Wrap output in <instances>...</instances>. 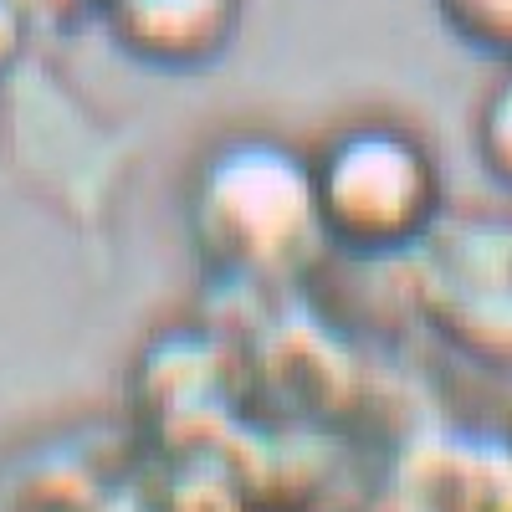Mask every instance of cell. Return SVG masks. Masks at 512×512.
Listing matches in <instances>:
<instances>
[{
    "label": "cell",
    "mask_w": 512,
    "mask_h": 512,
    "mask_svg": "<svg viewBox=\"0 0 512 512\" xmlns=\"http://www.w3.org/2000/svg\"><path fill=\"white\" fill-rule=\"evenodd\" d=\"M185 231L226 277H287L323 241L313 159L277 134H226L190 169Z\"/></svg>",
    "instance_id": "1"
},
{
    "label": "cell",
    "mask_w": 512,
    "mask_h": 512,
    "mask_svg": "<svg viewBox=\"0 0 512 512\" xmlns=\"http://www.w3.org/2000/svg\"><path fill=\"white\" fill-rule=\"evenodd\" d=\"M313 159V200L328 241L359 256H390L431 241L446 180L420 134L400 123H354Z\"/></svg>",
    "instance_id": "2"
},
{
    "label": "cell",
    "mask_w": 512,
    "mask_h": 512,
    "mask_svg": "<svg viewBox=\"0 0 512 512\" xmlns=\"http://www.w3.org/2000/svg\"><path fill=\"white\" fill-rule=\"evenodd\" d=\"M246 0H103L98 21L118 47L164 72H195L231 52Z\"/></svg>",
    "instance_id": "3"
},
{
    "label": "cell",
    "mask_w": 512,
    "mask_h": 512,
    "mask_svg": "<svg viewBox=\"0 0 512 512\" xmlns=\"http://www.w3.org/2000/svg\"><path fill=\"white\" fill-rule=\"evenodd\" d=\"M420 277L431 308L441 318H456V333H492L497 313L512 333V216H482L477 226L436 241Z\"/></svg>",
    "instance_id": "4"
},
{
    "label": "cell",
    "mask_w": 512,
    "mask_h": 512,
    "mask_svg": "<svg viewBox=\"0 0 512 512\" xmlns=\"http://www.w3.org/2000/svg\"><path fill=\"white\" fill-rule=\"evenodd\" d=\"M436 11L472 52L512 62V0H436Z\"/></svg>",
    "instance_id": "5"
},
{
    "label": "cell",
    "mask_w": 512,
    "mask_h": 512,
    "mask_svg": "<svg viewBox=\"0 0 512 512\" xmlns=\"http://www.w3.org/2000/svg\"><path fill=\"white\" fill-rule=\"evenodd\" d=\"M477 154L487 175L512 190V62H502V77L487 88L477 113Z\"/></svg>",
    "instance_id": "6"
},
{
    "label": "cell",
    "mask_w": 512,
    "mask_h": 512,
    "mask_svg": "<svg viewBox=\"0 0 512 512\" xmlns=\"http://www.w3.org/2000/svg\"><path fill=\"white\" fill-rule=\"evenodd\" d=\"M16 6L31 31H72L88 16H98L103 0H16Z\"/></svg>",
    "instance_id": "7"
},
{
    "label": "cell",
    "mask_w": 512,
    "mask_h": 512,
    "mask_svg": "<svg viewBox=\"0 0 512 512\" xmlns=\"http://www.w3.org/2000/svg\"><path fill=\"white\" fill-rule=\"evenodd\" d=\"M31 36H36V31L26 26V16H21L16 0H0V77L21 62V52H26Z\"/></svg>",
    "instance_id": "8"
}]
</instances>
